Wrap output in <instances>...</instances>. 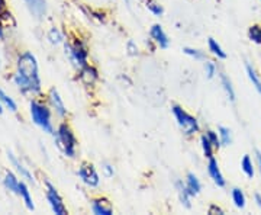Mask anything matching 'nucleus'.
I'll return each mask as SVG.
<instances>
[{"label":"nucleus","instance_id":"38","mask_svg":"<svg viewBox=\"0 0 261 215\" xmlns=\"http://www.w3.org/2000/svg\"><path fill=\"white\" fill-rule=\"evenodd\" d=\"M254 201H255L257 206H258V208L261 209V195L260 194H255V195H254Z\"/></svg>","mask_w":261,"mask_h":215},{"label":"nucleus","instance_id":"13","mask_svg":"<svg viewBox=\"0 0 261 215\" xmlns=\"http://www.w3.org/2000/svg\"><path fill=\"white\" fill-rule=\"evenodd\" d=\"M8 159H9V161L12 163V166L16 169L19 173H20V176H22V178L27 179V180H29V182H34V176L31 175V172H29L28 169L25 168V166H23V164H22V163H20V161H19V160L12 154V153H9V151H8Z\"/></svg>","mask_w":261,"mask_h":215},{"label":"nucleus","instance_id":"42","mask_svg":"<svg viewBox=\"0 0 261 215\" xmlns=\"http://www.w3.org/2000/svg\"><path fill=\"white\" fill-rule=\"evenodd\" d=\"M258 92H260V93H261V89H260V90H258Z\"/></svg>","mask_w":261,"mask_h":215},{"label":"nucleus","instance_id":"3","mask_svg":"<svg viewBox=\"0 0 261 215\" xmlns=\"http://www.w3.org/2000/svg\"><path fill=\"white\" fill-rule=\"evenodd\" d=\"M56 144L67 157H74L77 141H75V137L73 131H71V128L67 124H61L58 127L56 134Z\"/></svg>","mask_w":261,"mask_h":215},{"label":"nucleus","instance_id":"15","mask_svg":"<svg viewBox=\"0 0 261 215\" xmlns=\"http://www.w3.org/2000/svg\"><path fill=\"white\" fill-rule=\"evenodd\" d=\"M176 186H177V190H178V197H180V201H181V204L186 206V208H190L192 204H190V192H189V189L187 186L181 182V180H178L177 183H176Z\"/></svg>","mask_w":261,"mask_h":215},{"label":"nucleus","instance_id":"20","mask_svg":"<svg viewBox=\"0 0 261 215\" xmlns=\"http://www.w3.org/2000/svg\"><path fill=\"white\" fill-rule=\"evenodd\" d=\"M218 135H219V140H221V144L228 147L232 144V134H231V130L226 128V127H218Z\"/></svg>","mask_w":261,"mask_h":215},{"label":"nucleus","instance_id":"35","mask_svg":"<svg viewBox=\"0 0 261 215\" xmlns=\"http://www.w3.org/2000/svg\"><path fill=\"white\" fill-rule=\"evenodd\" d=\"M255 160H257V169H258V173L261 176V153L258 150H255Z\"/></svg>","mask_w":261,"mask_h":215},{"label":"nucleus","instance_id":"7","mask_svg":"<svg viewBox=\"0 0 261 215\" xmlns=\"http://www.w3.org/2000/svg\"><path fill=\"white\" fill-rule=\"evenodd\" d=\"M79 176L82 178V180H83L87 186L90 187L97 186L99 182H100L99 175H97L96 169H94L92 164H83V166L80 168V170H79Z\"/></svg>","mask_w":261,"mask_h":215},{"label":"nucleus","instance_id":"22","mask_svg":"<svg viewBox=\"0 0 261 215\" xmlns=\"http://www.w3.org/2000/svg\"><path fill=\"white\" fill-rule=\"evenodd\" d=\"M221 83H222V86H224V90L225 93H226V96L229 98V101H235V90H233L232 87V83H231V80H229V77L226 75H221Z\"/></svg>","mask_w":261,"mask_h":215},{"label":"nucleus","instance_id":"30","mask_svg":"<svg viewBox=\"0 0 261 215\" xmlns=\"http://www.w3.org/2000/svg\"><path fill=\"white\" fill-rule=\"evenodd\" d=\"M183 51H185V54L193 57V58H196V60H203V58H205V54H203L202 51H199V50H195V48L186 47V48H183Z\"/></svg>","mask_w":261,"mask_h":215},{"label":"nucleus","instance_id":"34","mask_svg":"<svg viewBox=\"0 0 261 215\" xmlns=\"http://www.w3.org/2000/svg\"><path fill=\"white\" fill-rule=\"evenodd\" d=\"M209 214L222 215L224 214V209H222V208H219L218 205H211V208H209Z\"/></svg>","mask_w":261,"mask_h":215},{"label":"nucleus","instance_id":"11","mask_svg":"<svg viewBox=\"0 0 261 215\" xmlns=\"http://www.w3.org/2000/svg\"><path fill=\"white\" fill-rule=\"evenodd\" d=\"M49 102L53 105V108L56 109V112L60 115V116H65L67 115V109H65L64 102L63 99L60 98V94L57 92L56 89H51L49 90Z\"/></svg>","mask_w":261,"mask_h":215},{"label":"nucleus","instance_id":"32","mask_svg":"<svg viewBox=\"0 0 261 215\" xmlns=\"http://www.w3.org/2000/svg\"><path fill=\"white\" fill-rule=\"evenodd\" d=\"M205 73L207 76V79H212L215 75H216V66H215V63L212 61H207L205 64Z\"/></svg>","mask_w":261,"mask_h":215},{"label":"nucleus","instance_id":"40","mask_svg":"<svg viewBox=\"0 0 261 215\" xmlns=\"http://www.w3.org/2000/svg\"><path fill=\"white\" fill-rule=\"evenodd\" d=\"M3 113V105H2V102H0V115Z\"/></svg>","mask_w":261,"mask_h":215},{"label":"nucleus","instance_id":"18","mask_svg":"<svg viewBox=\"0 0 261 215\" xmlns=\"http://www.w3.org/2000/svg\"><path fill=\"white\" fill-rule=\"evenodd\" d=\"M241 169H243V172L245 173L247 178H254V175H255V166H254V163H252L250 156H244V159L241 160Z\"/></svg>","mask_w":261,"mask_h":215},{"label":"nucleus","instance_id":"21","mask_svg":"<svg viewBox=\"0 0 261 215\" xmlns=\"http://www.w3.org/2000/svg\"><path fill=\"white\" fill-rule=\"evenodd\" d=\"M207 45H209V51H211L215 57H218V58H221V60H225V58H226V53H225L224 50H222V47L215 41L214 38H209Z\"/></svg>","mask_w":261,"mask_h":215},{"label":"nucleus","instance_id":"1","mask_svg":"<svg viewBox=\"0 0 261 215\" xmlns=\"http://www.w3.org/2000/svg\"><path fill=\"white\" fill-rule=\"evenodd\" d=\"M22 93H39L41 79L38 73L37 58L31 53H23L18 58V71L13 77Z\"/></svg>","mask_w":261,"mask_h":215},{"label":"nucleus","instance_id":"24","mask_svg":"<svg viewBox=\"0 0 261 215\" xmlns=\"http://www.w3.org/2000/svg\"><path fill=\"white\" fill-rule=\"evenodd\" d=\"M0 102H2L3 106H6L9 111H12V112H16V111H18V106H16L15 101H13L10 96H8V94L5 93L2 89H0Z\"/></svg>","mask_w":261,"mask_h":215},{"label":"nucleus","instance_id":"27","mask_svg":"<svg viewBox=\"0 0 261 215\" xmlns=\"http://www.w3.org/2000/svg\"><path fill=\"white\" fill-rule=\"evenodd\" d=\"M247 75H248V79L251 80V83L255 86V89L257 90H260L261 89V82L260 79H258V76H257V73H255V70L252 68V66H250V64H247Z\"/></svg>","mask_w":261,"mask_h":215},{"label":"nucleus","instance_id":"41","mask_svg":"<svg viewBox=\"0 0 261 215\" xmlns=\"http://www.w3.org/2000/svg\"><path fill=\"white\" fill-rule=\"evenodd\" d=\"M125 3H126V5H129V0H125Z\"/></svg>","mask_w":261,"mask_h":215},{"label":"nucleus","instance_id":"5","mask_svg":"<svg viewBox=\"0 0 261 215\" xmlns=\"http://www.w3.org/2000/svg\"><path fill=\"white\" fill-rule=\"evenodd\" d=\"M65 53H68L70 58H71L80 68L84 66H87L89 51H87V47H86L84 42H82V41H75L74 45L65 44Z\"/></svg>","mask_w":261,"mask_h":215},{"label":"nucleus","instance_id":"23","mask_svg":"<svg viewBox=\"0 0 261 215\" xmlns=\"http://www.w3.org/2000/svg\"><path fill=\"white\" fill-rule=\"evenodd\" d=\"M232 201L237 208H240V209H244V208H245V195H244L243 189H240V187H233Z\"/></svg>","mask_w":261,"mask_h":215},{"label":"nucleus","instance_id":"6","mask_svg":"<svg viewBox=\"0 0 261 215\" xmlns=\"http://www.w3.org/2000/svg\"><path fill=\"white\" fill-rule=\"evenodd\" d=\"M47 199L49 205L53 208V211L57 215H65L67 214V208L63 204V199L60 197V194L57 192V189L49 182H47Z\"/></svg>","mask_w":261,"mask_h":215},{"label":"nucleus","instance_id":"19","mask_svg":"<svg viewBox=\"0 0 261 215\" xmlns=\"http://www.w3.org/2000/svg\"><path fill=\"white\" fill-rule=\"evenodd\" d=\"M28 3L29 9L37 16H42L45 13V0H25Z\"/></svg>","mask_w":261,"mask_h":215},{"label":"nucleus","instance_id":"28","mask_svg":"<svg viewBox=\"0 0 261 215\" xmlns=\"http://www.w3.org/2000/svg\"><path fill=\"white\" fill-rule=\"evenodd\" d=\"M48 38H49V41L53 42V44H60V42H63V35H61V32L58 31L57 28H53L49 31V34H48Z\"/></svg>","mask_w":261,"mask_h":215},{"label":"nucleus","instance_id":"26","mask_svg":"<svg viewBox=\"0 0 261 215\" xmlns=\"http://www.w3.org/2000/svg\"><path fill=\"white\" fill-rule=\"evenodd\" d=\"M248 38L254 44L261 45V25H252L248 29Z\"/></svg>","mask_w":261,"mask_h":215},{"label":"nucleus","instance_id":"36","mask_svg":"<svg viewBox=\"0 0 261 215\" xmlns=\"http://www.w3.org/2000/svg\"><path fill=\"white\" fill-rule=\"evenodd\" d=\"M103 169H105V173H106V176H108V178L113 176V168H111L109 164H106Z\"/></svg>","mask_w":261,"mask_h":215},{"label":"nucleus","instance_id":"33","mask_svg":"<svg viewBox=\"0 0 261 215\" xmlns=\"http://www.w3.org/2000/svg\"><path fill=\"white\" fill-rule=\"evenodd\" d=\"M128 50H129L130 56H137L138 54V48H137L135 42L132 39H129V42H128Z\"/></svg>","mask_w":261,"mask_h":215},{"label":"nucleus","instance_id":"17","mask_svg":"<svg viewBox=\"0 0 261 215\" xmlns=\"http://www.w3.org/2000/svg\"><path fill=\"white\" fill-rule=\"evenodd\" d=\"M3 183H5L6 189H9L10 192H13V194H18L19 180H18V178H16V176L12 173V172H8V173L5 175V180H3Z\"/></svg>","mask_w":261,"mask_h":215},{"label":"nucleus","instance_id":"37","mask_svg":"<svg viewBox=\"0 0 261 215\" xmlns=\"http://www.w3.org/2000/svg\"><path fill=\"white\" fill-rule=\"evenodd\" d=\"M6 12H8V9H6V2L5 0H0V15H3Z\"/></svg>","mask_w":261,"mask_h":215},{"label":"nucleus","instance_id":"10","mask_svg":"<svg viewBox=\"0 0 261 215\" xmlns=\"http://www.w3.org/2000/svg\"><path fill=\"white\" fill-rule=\"evenodd\" d=\"M97 70L92 66H84L82 67V71H80V80L83 82L86 86H93L97 80Z\"/></svg>","mask_w":261,"mask_h":215},{"label":"nucleus","instance_id":"9","mask_svg":"<svg viewBox=\"0 0 261 215\" xmlns=\"http://www.w3.org/2000/svg\"><path fill=\"white\" fill-rule=\"evenodd\" d=\"M149 34H151V38L155 41V44H157L160 48H168V45H170V41H168V37L166 35L164 29L161 28V25H159V23L152 25V28H151V31H149Z\"/></svg>","mask_w":261,"mask_h":215},{"label":"nucleus","instance_id":"14","mask_svg":"<svg viewBox=\"0 0 261 215\" xmlns=\"http://www.w3.org/2000/svg\"><path fill=\"white\" fill-rule=\"evenodd\" d=\"M18 195H20V198L23 199L25 205L28 209L34 211L35 206H34V202H32V197H31V192H29L28 186L23 183V182H19V189H18Z\"/></svg>","mask_w":261,"mask_h":215},{"label":"nucleus","instance_id":"39","mask_svg":"<svg viewBox=\"0 0 261 215\" xmlns=\"http://www.w3.org/2000/svg\"><path fill=\"white\" fill-rule=\"evenodd\" d=\"M0 38H3V27H2V23H0Z\"/></svg>","mask_w":261,"mask_h":215},{"label":"nucleus","instance_id":"12","mask_svg":"<svg viewBox=\"0 0 261 215\" xmlns=\"http://www.w3.org/2000/svg\"><path fill=\"white\" fill-rule=\"evenodd\" d=\"M92 209L96 215H112L113 208L111 205V202L108 199H97L94 201Z\"/></svg>","mask_w":261,"mask_h":215},{"label":"nucleus","instance_id":"8","mask_svg":"<svg viewBox=\"0 0 261 215\" xmlns=\"http://www.w3.org/2000/svg\"><path fill=\"white\" fill-rule=\"evenodd\" d=\"M207 173H209V176L212 178V180H214L218 186H225L226 182H225L224 175H222V172H221V169L218 166V161H216L215 157H211V159H209V163H207Z\"/></svg>","mask_w":261,"mask_h":215},{"label":"nucleus","instance_id":"31","mask_svg":"<svg viewBox=\"0 0 261 215\" xmlns=\"http://www.w3.org/2000/svg\"><path fill=\"white\" fill-rule=\"evenodd\" d=\"M206 137L211 140V142L214 144L215 149H219L221 147V140H219V135L216 134L215 131H212V130H209V131H206Z\"/></svg>","mask_w":261,"mask_h":215},{"label":"nucleus","instance_id":"2","mask_svg":"<svg viewBox=\"0 0 261 215\" xmlns=\"http://www.w3.org/2000/svg\"><path fill=\"white\" fill-rule=\"evenodd\" d=\"M29 112H31V118L35 125H38L41 130L47 134H53L54 128H53V122H51V111L48 109L45 105L32 101L29 105Z\"/></svg>","mask_w":261,"mask_h":215},{"label":"nucleus","instance_id":"4","mask_svg":"<svg viewBox=\"0 0 261 215\" xmlns=\"http://www.w3.org/2000/svg\"><path fill=\"white\" fill-rule=\"evenodd\" d=\"M173 113L177 120V124L180 125V128L183 130V132L186 135H193L196 132L199 131V122L196 118H193L192 115L189 113L178 105H174L173 106Z\"/></svg>","mask_w":261,"mask_h":215},{"label":"nucleus","instance_id":"25","mask_svg":"<svg viewBox=\"0 0 261 215\" xmlns=\"http://www.w3.org/2000/svg\"><path fill=\"white\" fill-rule=\"evenodd\" d=\"M200 142H202V150H203V154H205V157L207 159H211V157H214V144L211 142V140L205 135H202V138H200Z\"/></svg>","mask_w":261,"mask_h":215},{"label":"nucleus","instance_id":"29","mask_svg":"<svg viewBox=\"0 0 261 215\" xmlns=\"http://www.w3.org/2000/svg\"><path fill=\"white\" fill-rule=\"evenodd\" d=\"M147 8H148L149 12H151V13H154L155 16H161V15H163V12H164L159 3H155V2H152V0H148V2H147Z\"/></svg>","mask_w":261,"mask_h":215},{"label":"nucleus","instance_id":"16","mask_svg":"<svg viewBox=\"0 0 261 215\" xmlns=\"http://www.w3.org/2000/svg\"><path fill=\"white\" fill-rule=\"evenodd\" d=\"M186 186L187 189H189V192H190V195H192V197H196V195L200 192V189H202V185H200L199 179L196 178L193 173H189V175H187Z\"/></svg>","mask_w":261,"mask_h":215}]
</instances>
